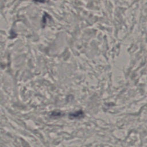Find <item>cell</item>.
I'll use <instances>...</instances> for the list:
<instances>
[{"label":"cell","mask_w":147,"mask_h":147,"mask_svg":"<svg viewBox=\"0 0 147 147\" xmlns=\"http://www.w3.org/2000/svg\"><path fill=\"white\" fill-rule=\"evenodd\" d=\"M83 115H84L83 112L82 110H79L70 114L69 117L71 118H80L83 117Z\"/></svg>","instance_id":"6da1fadb"}]
</instances>
